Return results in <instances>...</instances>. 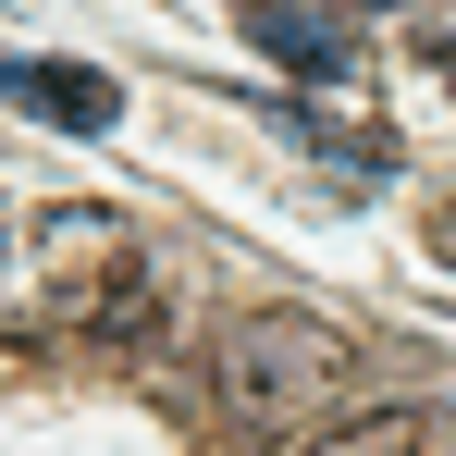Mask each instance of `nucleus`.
<instances>
[{
  "mask_svg": "<svg viewBox=\"0 0 456 456\" xmlns=\"http://www.w3.org/2000/svg\"><path fill=\"white\" fill-rule=\"evenodd\" d=\"M432 247H444V259H456V210H432Z\"/></svg>",
  "mask_w": 456,
  "mask_h": 456,
  "instance_id": "nucleus-7",
  "label": "nucleus"
},
{
  "mask_svg": "<svg viewBox=\"0 0 456 456\" xmlns=\"http://www.w3.org/2000/svg\"><path fill=\"white\" fill-rule=\"evenodd\" d=\"M297 456H444V419L419 407V395H370V407H346V419H321Z\"/></svg>",
  "mask_w": 456,
  "mask_h": 456,
  "instance_id": "nucleus-5",
  "label": "nucleus"
},
{
  "mask_svg": "<svg viewBox=\"0 0 456 456\" xmlns=\"http://www.w3.org/2000/svg\"><path fill=\"white\" fill-rule=\"evenodd\" d=\"M247 37H259L272 62H297V75H346V62L370 50V25L333 12V0H247Z\"/></svg>",
  "mask_w": 456,
  "mask_h": 456,
  "instance_id": "nucleus-4",
  "label": "nucleus"
},
{
  "mask_svg": "<svg viewBox=\"0 0 456 456\" xmlns=\"http://www.w3.org/2000/svg\"><path fill=\"white\" fill-rule=\"evenodd\" d=\"M272 124H284V136H308V149H333L346 173H395V124H333V111H308V99H284Z\"/></svg>",
  "mask_w": 456,
  "mask_h": 456,
  "instance_id": "nucleus-6",
  "label": "nucleus"
},
{
  "mask_svg": "<svg viewBox=\"0 0 456 456\" xmlns=\"http://www.w3.org/2000/svg\"><path fill=\"white\" fill-rule=\"evenodd\" d=\"M444 86H456V37H444Z\"/></svg>",
  "mask_w": 456,
  "mask_h": 456,
  "instance_id": "nucleus-8",
  "label": "nucleus"
},
{
  "mask_svg": "<svg viewBox=\"0 0 456 456\" xmlns=\"http://www.w3.org/2000/svg\"><path fill=\"white\" fill-rule=\"evenodd\" d=\"M160 321L149 234L124 210H25L0 223V346L62 358V346H136Z\"/></svg>",
  "mask_w": 456,
  "mask_h": 456,
  "instance_id": "nucleus-1",
  "label": "nucleus"
},
{
  "mask_svg": "<svg viewBox=\"0 0 456 456\" xmlns=\"http://www.w3.org/2000/svg\"><path fill=\"white\" fill-rule=\"evenodd\" d=\"M210 395H223V432L247 444H308L321 419L358 407V346L308 308H247L210 346Z\"/></svg>",
  "mask_w": 456,
  "mask_h": 456,
  "instance_id": "nucleus-2",
  "label": "nucleus"
},
{
  "mask_svg": "<svg viewBox=\"0 0 456 456\" xmlns=\"http://www.w3.org/2000/svg\"><path fill=\"white\" fill-rule=\"evenodd\" d=\"M0 99L37 111V124H75V136H111L124 124V86L99 62H37V50H0Z\"/></svg>",
  "mask_w": 456,
  "mask_h": 456,
  "instance_id": "nucleus-3",
  "label": "nucleus"
}]
</instances>
